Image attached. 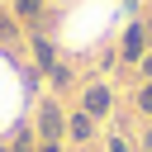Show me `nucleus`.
Here are the masks:
<instances>
[{
  "instance_id": "nucleus-2",
  "label": "nucleus",
  "mask_w": 152,
  "mask_h": 152,
  "mask_svg": "<svg viewBox=\"0 0 152 152\" xmlns=\"http://www.w3.org/2000/svg\"><path fill=\"white\" fill-rule=\"evenodd\" d=\"M76 109H86V114L100 124V119L114 109V90H109L104 81H95V86H86V90H81V104H76Z\"/></svg>"
},
{
  "instance_id": "nucleus-14",
  "label": "nucleus",
  "mask_w": 152,
  "mask_h": 152,
  "mask_svg": "<svg viewBox=\"0 0 152 152\" xmlns=\"http://www.w3.org/2000/svg\"><path fill=\"white\" fill-rule=\"evenodd\" d=\"M0 152H10V147H5V142H0Z\"/></svg>"
},
{
  "instance_id": "nucleus-13",
  "label": "nucleus",
  "mask_w": 152,
  "mask_h": 152,
  "mask_svg": "<svg viewBox=\"0 0 152 152\" xmlns=\"http://www.w3.org/2000/svg\"><path fill=\"white\" fill-rule=\"evenodd\" d=\"M142 142H147V147H152V124H147V133H142Z\"/></svg>"
},
{
  "instance_id": "nucleus-10",
  "label": "nucleus",
  "mask_w": 152,
  "mask_h": 152,
  "mask_svg": "<svg viewBox=\"0 0 152 152\" xmlns=\"http://www.w3.org/2000/svg\"><path fill=\"white\" fill-rule=\"evenodd\" d=\"M138 71H142V76H147V81H152V48H147V52H142V62H138Z\"/></svg>"
},
{
  "instance_id": "nucleus-9",
  "label": "nucleus",
  "mask_w": 152,
  "mask_h": 152,
  "mask_svg": "<svg viewBox=\"0 0 152 152\" xmlns=\"http://www.w3.org/2000/svg\"><path fill=\"white\" fill-rule=\"evenodd\" d=\"M138 109H142V114H147V119H152V81H147V86H142V90H138Z\"/></svg>"
},
{
  "instance_id": "nucleus-1",
  "label": "nucleus",
  "mask_w": 152,
  "mask_h": 152,
  "mask_svg": "<svg viewBox=\"0 0 152 152\" xmlns=\"http://www.w3.org/2000/svg\"><path fill=\"white\" fill-rule=\"evenodd\" d=\"M33 128H38V142H62V133H66V114L57 109V100H38V119H33Z\"/></svg>"
},
{
  "instance_id": "nucleus-4",
  "label": "nucleus",
  "mask_w": 152,
  "mask_h": 152,
  "mask_svg": "<svg viewBox=\"0 0 152 152\" xmlns=\"http://www.w3.org/2000/svg\"><path fill=\"white\" fill-rule=\"evenodd\" d=\"M66 138H76V142H90V138H95V119H90L86 109H71V114H66Z\"/></svg>"
},
{
  "instance_id": "nucleus-12",
  "label": "nucleus",
  "mask_w": 152,
  "mask_h": 152,
  "mask_svg": "<svg viewBox=\"0 0 152 152\" xmlns=\"http://www.w3.org/2000/svg\"><path fill=\"white\" fill-rule=\"evenodd\" d=\"M38 152H62V147L57 142H38Z\"/></svg>"
},
{
  "instance_id": "nucleus-5",
  "label": "nucleus",
  "mask_w": 152,
  "mask_h": 152,
  "mask_svg": "<svg viewBox=\"0 0 152 152\" xmlns=\"http://www.w3.org/2000/svg\"><path fill=\"white\" fill-rule=\"evenodd\" d=\"M33 57H38V71H43V76L57 66V52H52V43H48V38H38V33H33Z\"/></svg>"
},
{
  "instance_id": "nucleus-3",
  "label": "nucleus",
  "mask_w": 152,
  "mask_h": 152,
  "mask_svg": "<svg viewBox=\"0 0 152 152\" xmlns=\"http://www.w3.org/2000/svg\"><path fill=\"white\" fill-rule=\"evenodd\" d=\"M147 48H152V28H147V24H128V28H124V48H119V57L138 66Z\"/></svg>"
},
{
  "instance_id": "nucleus-8",
  "label": "nucleus",
  "mask_w": 152,
  "mask_h": 152,
  "mask_svg": "<svg viewBox=\"0 0 152 152\" xmlns=\"http://www.w3.org/2000/svg\"><path fill=\"white\" fill-rule=\"evenodd\" d=\"M10 152H38V142H33V133H19V138H14V147H10Z\"/></svg>"
},
{
  "instance_id": "nucleus-7",
  "label": "nucleus",
  "mask_w": 152,
  "mask_h": 152,
  "mask_svg": "<svg viewBox=\"0 0 152 152\" xmlns=\"http://www.w3.org/2000/svg\"><path fill=\"white\" fill-rule=\"evenodd\" d=\"M14 28H19V24H14V14H10V10H0V43H10V38H14Z\"/></svg>"
},
{
  "instance_id": "nucleus-6",
  "label": "nucleus",
  "mask_w": 152,
  "mask_h": 152,
  "mask_svg": "<svg viewBox=\"0 0 152 152\" xmlns=\"http://www.w3.org/2000/svg\"><path fill=\"white\" fill-rule=\"evenodd\" d=\"M38 14H43V0H14V19H24L28 28H38Z\"/></svg>"
},
{
  "instance_id": "nucleus-11",
  "label": "nucleus",
  "mask_w": 152,
  "mask_h": 152,
  "mask_svg": "<svg viewBox=\"0 0 152 152\" xmlns=\"http://www.w3.org/2000/svg\"><path fill=\"white\" fill-rule=\"evenodd\" d=\"M104 152H128V142H124V138H114V142H109Z\"/></svg>"
}]
</instances>
